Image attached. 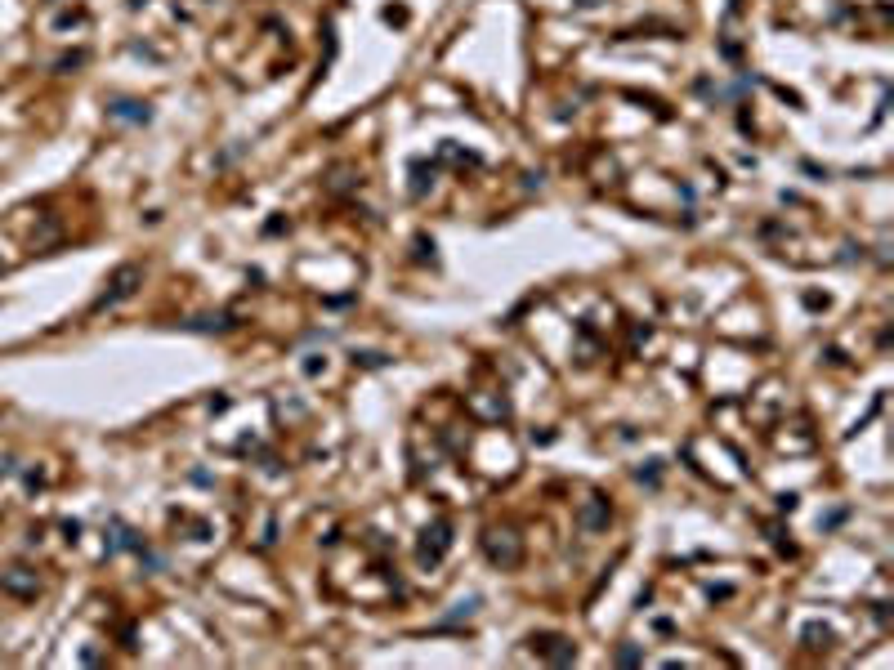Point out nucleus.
Segmentation results:
<instances>
[{"mask_svg": "<svg viewBox=\"0 0 894 670\" xmlns=\"http://www.w3.org/2000/svg\"><path fill=\"white\" fill-rule=\"evenodd\" d=\"M134 282H139V268H121V273L112 277V290H103V300L94 304V309H112L117 300H126L130 290H134Z\"/></svg>", "mask_w": 894, "mask_h": 670, "instance_id": "f257e3e1", "label": "nucleus"}, {"mask_svg": "<svg viewBox=\"0 0 894 670\" xmlns=\"http://www.w3.org/2000/svg\"><path fill=\"white\" fill-rule=\"evenodd\" d=\"M112 112H117V116H126V121H148V107L139 112V103H117Z\"/></svg>", "mask_w": 894, "mask_h": 670, "instance_id": "f03ea898", "label": "nucleus"}]
</instances>
